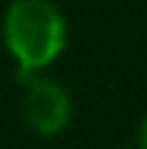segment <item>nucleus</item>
I'll return each instance as SVG.
<instances>
[{
    "label": "nucleus",
    "instance_id": "nucleus-1",
    "mask_svg": "<svg viewBox=\"0 0 147 149\" xmlns=\"http://www.w3.org/2000/svg\"><path fill=\"white\" fill-rule=\"evenodd\" d=\"M0 33L20 83L53 66L70 39L67 19L53 0H14L3 14Z\"/></svg>",
    "mask_w": 147,
    "mask_h": 149
},
{
    "label": "nucleus",
    "instance_id": "nucleus-2",
    "mask_svg": "<svg viewBox=\"0 0 147 149\" xmlns=\"http://www.w3.org/2000/svg\"><path fill=\"white\" fill-rule=\"evenodd\" d=\"M25 94H22V116L31 133L42 135V138H53L61 135L72 122V97L58 80L44 77V74H33L25 83Z\"/></svg>",
    "mask_w": 147,
    "mask_h": 149
},
{
    "label": "nucleus",
    "instance_id": "nucleus-3",
    "mask_svg": "<svg viewBox=\"0 0 147 149\" xmlns=\"http://www.w3.org/2000/svg\"><path fill=\"white\" fill-rule=\"evenodd\" d=\"M136 144H139V149H147V116L139 122V130H136Z\"/></svg>",
    "mask_w": 147,
    "mask_h": 149
}]
</instances>
